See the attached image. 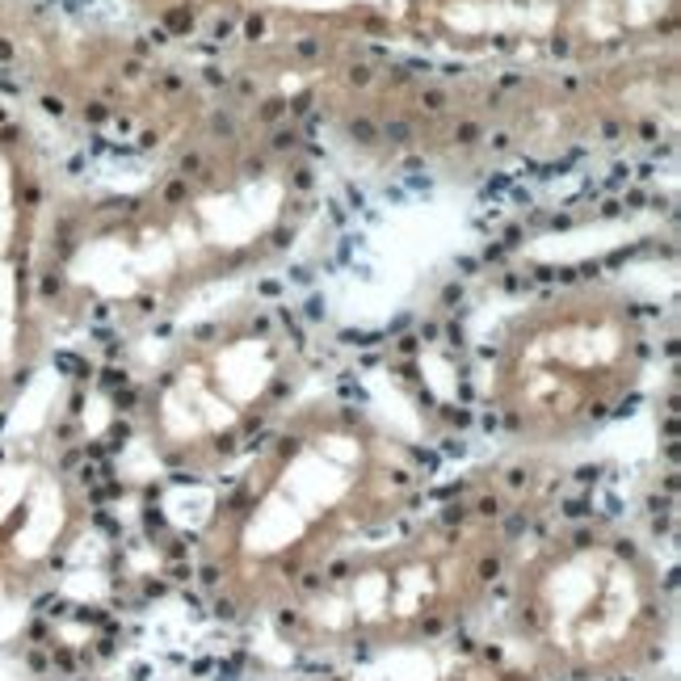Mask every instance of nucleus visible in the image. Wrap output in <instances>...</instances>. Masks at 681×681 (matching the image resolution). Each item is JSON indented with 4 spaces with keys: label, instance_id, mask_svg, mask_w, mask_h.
Returning a JSON list of instances; mask_svg holds the SVG:
<instances>
[{
    "label": "nucleus",
    "instance_id": "1",
    "mask_svg": "<svg viewBox=\"0 0 681 681\" xmlns=\"http://www.w3.org/2000/svg\"><path fill=\"white\" fill-rule=\"evenodd\" d=\"M563 513H568V518H584V513H589V504H584V500H572Z\"/></svg>",
    "mask_w": 681,
    "mask_h": 681
},
{
    "label": "nucleus",
    "instance_id": "2",
    "mask_svg": "<svg viewBox=\"0 0 681 681\" xmlns=\"http://www.w3.org/2000/svg\"><path fill=\"white\" fill-rule=\"evenodd\" d=\"M459 143H475V126H463V131H459Z\"/></svg>",
    "mask_w": 681,
    "mask_h": 681
},
{
    "label": "nucleus",
    "instance_id": "3",
    "mask_svg": "<svg viewBox=\"0 0 681 681\" xmlns=\"http://www.w3.org/2000/svg\"><path fill=\"white\" fill-rule=\"evenodd\" d=\"M597 479V467H580V484H593Z\"/></svg>",
    "mask_w": 681,
    "mask_h": 681
},
{
    "label": "nucleus",
    "instance_id": "4",
    "mask_svg": "<svg viewBox=\"0 0 681 681\" xmlns=\"http://www.w3.org/2000/svg\"><path fill=\"white\" fill-rule=\"evenodd\" d=\"M215 614H219V618H231L236 610H231V602H219V606H215Z\"/></svg>",
    "mask_w": 681,
    "mask_h": 681
}]
</instances>
